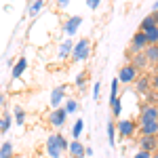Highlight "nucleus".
Listing matches in <instances>:
<instances>
[{
  "label": "nucleus",
  "instance_id": "39",
  "mask_svg": "<svg viewBox=\"0 0 158 158\" xmlns=\"http://www.w3.org/2000/svg\"><path fill=\"white\" fill-rule=\"evenodd\" d=\"M156 9H158V0H156Z\"/></svg>",
  "mask_w": 158,
  "mask_h": 158
},
{
  "label": "nucleus",
  "instance_id": "22",
  "mask_svg": "<svg viewBox=\"0 0 158 158\" xmlns=\"http://www.w3.org/2000/svg\"><path fill=\"white\" fill-rule=\"evenodd\" d=\"M0 158H13V143L11 141H4L0 146Z\"/></svg>",
  "mask_w": 158,
  "mask_h": 158
},
{
  "label": "nucleus",
  "instance_id": "34",
  "mask_svg": "<svg viewBox=\"0 0 158 158\" xmlns=\"http://www.w3.org/2000/svg\"><path fill=\"white\" fill-rule=\"evenodd\" d=\"M152 86H154V89H156V91H158V74H156V76H154V78H152Z\"/></svg>",
  "mask_w": 158,
  "mask_h": 158
},
{
  "label": "nucleus",
  "instance_id": "40",
  "mask_svg": "<svg viewBox=\"0 0 158 158\" xmlns=\"http://www.w3.org/2000/svg\"><path fill=\"white\" fill-rule=\"evenodd\" d=\"M156 103H158V95H156Z\"/></svg>",
  "mask_w": 158,
  "mask_h": 158
},
{
  "label": "nucleus",
  "instance_id": "31",
  "mask_svg": "<svg viewBox=\"0 0 158 158\" xmlns=\"http://www.w3.org/2000/svg\"><path fill=\"white\" fill-rule=\"evenodd\" d=\"M133 158H152V154L150 152H143V150H137L133 154Z\"/></svg>",
  "mask_w": 158,
  "mask_h": 158
},
{
  "label": "nucleus",
  "instance_id": "17",
  "mask_svg": "<svg viewBox=\"0 0 158 158\" xmlns=\"http://www.w3.org/2000/svg\"><path fill=\"white\" fill-rule=\"evenodd\" d=\"M143 53H146V57H148L150 63H158V44H150Z\"/></svg>",
  "mask_w": 158,
  "mask_h": 158
},
{
  "label": "nucleus",
  "instance_id": "35",
  "mask_svg": "<svg viewBox=\"0 0 158 158\" xmlns=\"http://www.w3.org/2000/svg\"><path fill=\"white\" fill-rule=\"evenodd\" d=\"M152 17H154V23L158 25V9H156V11H154V13H152Z\"/></svg>",
  "mask_w": 158,
  "mask_h": 158
},
{
  "label": "nucleus",
  "instance_id": "18",
  "mask_svg": "<svg viewBox=\"0 0 158 158\" xmlns=\"http://www.w3.org/2000/svg\"><path fill=\"white\" fill-rule=\"evenodd\" d=\"M72 49H74V44L70 42V40L61 42V47H59V59H65L68 55H72Z\"/></svg>",
  "mask_w": 158,
  "mask_h": 158
},
{
  "label": "nucleus",
  "instance_id": "29",
  "mask_svg": "<svg viewBox=\"0 0 158 158\" xmlns=\"http://www.w3.org/2000/svg\"><path fill=\"white\" fill-rule=\"evenodd\" d=\"M85 82H86V74L80 72V74H78V78H76V86H78V89H82V86H85Z\"/></svg>",
  "mask_w": 158,
  "mask_h": 158
},
{
  "label": "nucleus",
  "instance_id": "32",
  "mask_svg": "<svg viewBox=\"0 0 158 158\" xmlns=\"http://www.w3.org/2000/svg\"><path fill=\"white\" fill-rule=\"evenodd\" d=\"M99 91H101V82H95V86H93V97L95 99L99 97Z\"/></svg>",
  "mask_w": 158,
  "mask_h": 158
},
{
  "label": "nucleus",
  "instance_id": "30",
  "mask_svg": "<svg viewBox=\"0 0 158 158\" xmlns=\"http://www.w3.org/2000/svg\"><path fill=\"white\" fill-rule=\"evenodd\" d=\"M57 141H59V148H61V150H63V152H68V146H70V143L65 141V137H63V135L57 133Z\"/></svg>",
  "mask_w": 158,
  "mask_h": 158
},
{
  "label": "nucleus",
  "instance_id": "24",
  "mask_svg": "<svg viewBox=\"0 0 158 158\" xmlns=\"http://www.w3.org/2000/svg\"><path fill=\"white\" fill-rule=\"evenodd\" d=\"M152 25H156V23H154V17H152V13H150L148 17L141 19V23H139V32H146L148 27H152Z\"/></svg>",
  "mask_w": 158,
  "mask_h": 158
},
{
  "label": "nucleus",
  "instance_id": "25",
  "mask_svg": "<svg viewBox=\"0 0 158 158\" xmlns=\"http://www.w3.org/2000/svg\"><path fill=\"white\" fill-rule=\"evenodd\" d=\"M110 106H112V116H114V118H118V116L122 114V103H120V99L110 101Z\"/></svg>",
  "mask_w": 158,
  "mask_h": 158
},
{
  "label": "nucleus",
  "instance_id": "9",
  "mask_svg": "<svg viewBox=\"0 0 158 158\" xmlns=\"http://www.w3.org/2000/svg\"><path fill=\"white\" fill-rule=\"evenodd\" d=\"M137 133L139 135H156L158 137V120L156 122H139Z\"/></svg>",
  "mask_w": 158,
  "mask_h": 158
},
{
  "label": "nucleus",
  "instance_id": "20",
  "mask_svg": "<svg viewBox=\"0 0 158 158\" xmlns=\"http://www.w3.org/2000/svg\"><path fill=\"white\" fill-rule=\"evenodd\" d=\"M82 129H85V120H82V118H78V120L74 122V127H72V137H74V139H80Z\"/></svg>",
  "mask_w": 158,
  "mask_h": 158
},
{
  "label": "nucleus",
  "instance_id": "8",
  "mask_svg": "<svg viewBox=\"0 0 158 158\" xmlns=\"http://www.w3.org/2000/svg\"><path fill=\"white\" fill-rule=\"evenodd\" d=\"M47 152H49L51 158H59L63 154V150L59 148V141H57V133L51 135L49 139H47Z\"/></svg>",
  "mask_w": 158,
  "mask_h": 158
},
{
  "label": "nucleus",
  "instance_id": "33",
  "mask_svg": "<svg viewBox=\"0 0 158 158\" xmlns=\"http://www.w3.org/2000/svg\"><path fill=\"white\" fill-rule=\"evenodd\" d=\"M99 2H101V0H86L89 9H97V6H99Z\"/></svg>",
  "mask_w": 158,
  "mask_h": 158
},
{
  "label": "nucleus",
  "instance_id": "28",
  "mask_svg": "<svg viewBox=\"0 0 158 158\" xmlns=\"http://www.w3.org/2000/svg\"><path fill=\"white\" fill-rule=\"evenodd\" d=\"M40 9H42V0H36V2H34V4L30 6V15H36Z\"/></svg>",
  "mask_w": 158,
  "mask_h": 158
},
{
  "label": "nucleus",
  "instance_id": "4",
  "mask_svg": "<svg viewBox=\"0 0 158 158\" xmlns=\"http://www.w3.org/2000/svg\"><path fill=\"white\" fill-rule=\"evenodd\" d=\"M139 150L154 154L158 152V137L156 135H139Z\"/></svg>",
  "mask_w": 158,
  "mask_h": 158
},
{
  "label": "nucleus",
  "instance_id": "12",
  "mask_svg": "<svg viewBox=\"0 0 158 158\" xmlns=\"http://www.w3.org/2000/svg\"><path fill=\"white\" fill-rule=\"evenodd\" d=\"M68 152H70L72 158H85V146H82L78 139H74L72 143L68 146Z\"/></svg>",
  "mask_w": 158,
  "mask_h": 158
},
{
  "label": "nucleus",
  "instance_id": "1",
  "mask_svg": "<svg viewBox=\"0 0 158 158\" xmlns=\"http://www.w3.org/2000/svg\"><path fill=\"white\" fill-rule=\"evenodd\" d=\"M116 78H118V82H122V85H133L135 80L139 78V70L135 68L133 63H124Z\"/></svg>",
  "mask_w": 158,
  "mask_h": 158
},
{
  "label": "nucleus",
  "instance_id": "16",
  "mask_svg": "<svg viewBox=\"0 0 158 158\" xmlns=\"http://www.w3.org/2000/svg\"><path fill=\"white\" fill-rule=\"evenodd\" d=\"M143 34H146V38H148V44H158V25L148 27Z\"/></svg>",
  "mask_w": 158,
  "mask_h": 158
},
{
  "label": "nucleus",
  "instance_id": "10",
  "mask_svg": "<svg viewBox=\"0 0 158 158\" xmlns=\"http://www.w3.org/2000/svg\"><path fill=\"white\" fill-rule=\"evenodd\" d=\"M133 85H135V91H137L139 95H146L148 91H150V86H152V80H150L148 76H139Z\"/></svg>",
  "mask_w": 158,
  "mask_h": 158
},
{
  "label": "nucleus",
  "instance_id": "6",
  "mask_svg": "<svg viewBox=\"0 0 158 158\" xmlns=\"http://www.w3.org/2000/svg\"><path fill=\"white\" fill-rule=\"evenodd\" d=\"M158 120V106L146 103L139 112V122H156Z\"/></svg>",
  "mask_w": 158,
  "mask_h": 158
},
{
  "label": "nucleus",
  "instance_id": "19",
  "mask_svg": "<svg viewBox=\"0 0 158 158\" xmlns=\"http://www.w3.org/2000/svg\"><path fill=\"white\" fill-rule=\"evenodd\" d=\"M11 122H13L11 114H2V116H0V133H6V131L11 129Z\"/></svg>",
  "mask_w": 158,
  "mask_h": 158
},
{
  "label": "nucleus",
  "instance_id": "27",
  "mask_svg": "<svg viewBox=\"0 0 158 158\" xmlns=\"http://www.w3.org/2000/svg\"><path fill=\"white\" fill-rule=\"evenodd\" d=\"M15 120H17V124H23V122H25V112L21 108L15 110Z\"/></svg>",
  "mask_w": 158,
  "mask_h": 158
},
{
  "label": "nucleus",
  "instance_id": "13",
  "mask_svg": "<svg viewBox=\"0 0 158 158\" xmlns=\"http://www.w3.org/2000/svg\"><path fill=\"white\" fill-rule=\"evenodd\" d=\"M80 23H82V17H70V19L65 21V27H63V30H65V34H68V36L74 34V32L80 27Z\"/></svg>",
  "mask_w": 158,
  "mask_h": 158
},
{
  "label": "nucleus",
  "instance_id": "3",
  "mask_svg": "<svg viewBox=\"0 0 158 158\" xmlns=\"http://www.w3.org/2000/svg\"><path fill=\"white\" fill-rule=\"evenodd\" d=\"M116 131L122 135V137H135L137 133V124H135V118H120L118 124H116Z\"/></svg>",
  "mask_w": 158,
  "mask_h": 158
},
{
  "label": "nucleus",
  "instance_id": "7",
  "mask_svg": "<svg viewBox=\"0 0 158 158\" xmlns=\"http://www.w3.org/2000/svg\"><path fill=\"white\" fill-rule=\"evenodd\" d=\"M65 118H68V114H65V110L63 108H57V110H53L49 114V122H51V127H63V122H65Z\"/></svg>",
  "mask_w": 158,
  "mask_h": 158
},
{
  "label": "nucleus",
  "instance_id": "37",
  "mask_svg": "<svg viewBox=\"0 0 158 158\" xmlns=\"http://www.w3.org/2000/svg\"><path fill=\"white\" fill-rule=\"evenodd\" d=\"M2 103H4V95L0 93V106H2Z\"/></svg>",
  "mask_w": 158,
  "mask_h": 158
},
{
  "label": "nucleus",
  "instance_id": "26",
  "mask_svg": "<svg viewBox=\"0 0 158 158\" xmlns=\"http://www.w3.org/2000/svg\"><path fill=\"white\" fill-rule=\"evenodd\" d=\"M118 99V78L112 80V89H110V101Z\"/></svg>",
  "mask_w": 158,
  "mask_h": 158
},
{
  "label": "nucleus",
  "instance_id": "14",
  "mask_svg": "<svg viewBox=\"0 0 158 158\" xmlns=\"http://www.w3.org/2000/svg\"><path fill=\"white\" fill-rule=\"evenodd\" d=\"M25 68H27V59L21 57V59L15 63V68H13V78H15V80H19V78H21V74L25 72Z\"/></svg>",
  "mask_w": 158,
  "mask_h": 158
},
{
  "label": "nucleus",
  "instance_id": "5",
  "mask_svg": "<svg viewBox=\"0 0 158 158\" xmlns=\"http://www.w3.org/2000/svg\"><path fill=\"white\" fill-rule=\"evenodd\" d=\"M150 44H148V38H146V34L143 32H135L133 34V38H131V53H143V51L148 49Z\"/></svg>",
  "mask_w": 158,
  "mask_h": 158
},
{
  "label": "nucleus",
  "instance_id": "15",
  "mask_svg": "<svg viewBox=\"0 0 158 158\" xmlns=\"http://www.w3.org/2000/svg\"><path fill=\"white\" fill-rule=\"evenodd\" d=\"M131 63H133L137 70H143V68H148V65H150V61H148L146 53H137V55L133 57V61H131Z\"/></svg>",
  "mask_w": 158,
  "mask_h": 158
},
{
  "label": "nucleus",
  "instance_id": "36",
  "mask_svg": "<svg viewBox=\"0 0 158 158\" xmlns=\"http://www.w3.org/2000/svg\"><path fill=\"white\" fill-rule=\"evenodd\" d=\"M57 2H59L61 6H65V4H68V0H57Z\"/></svg>",
  "mask_w": 158,
  "mask_h": 158
},
{
  "label": "nucleus",
  "instance_id": "21",
  "mask_svg": "<svg viewBox=\"0 0 158 158\" xmlns=\"http://www.w3.org/2000/svg\"><path fill=\"white\" fill-rule=\"evenodd\" d=\"M108 141L110 146H116V122L114 120L108 122Z\"/></svg>",
  "mask_w": 158,
  "mask_h": 158
},
{
  "label": "nucleus",
  "instance_id": "23",
  "mask_svg": "<svg viewBox=\"0 0 158 158\" xmlns=\"http://www.w3.org/2000/svg\"><path fill=\"white\" fill-rule=\"evenodd\" d=\"M63 110H65V114H74L76 110H78V101L72 97H68L65 99V103H63Z\"/></svg>",
  "mask_w": 158,
  "mask_h": 158
},
{
  "label": "nucleus",
  "instance_id": "38",
  "mask_svg": "<svg viewBox=\"0 0 158 158\" xmlns=\"http://www.w3.org/2000/svg\"><path fill=\"white\" fill-rule=\"evenodd\" d=\"M152 158H158V152H154V154H152Z\"/></svg>",
  "mask_w": 158,
  "mask_h": 158
},
{
  "label": "nucleus",
  "instance_id": "2",
  "mask_svg": "<svg viewBox=\"0 0 158 158\" xmlns=\"http://www.w3.org/2000/svg\"><path fill=\"white\" fill-rule=\"evenodd\" d=\"M89 53H91V42H89V38H80L72 49V59L74 61H85L86 57H89Z\"/></svg>",
  "mask_w": 158,
  "mask_h": 158
},
{
  "label": "nucleus",
  "instance_id": "11",
  "mask_svg": "<svg viewBox=\"0 0 158 158\" xmlns=\"http://www.w3.org/2000/svg\"><path fill=\"white\" fill-rule=\"evenodd\" d=\"M63 97H65V86H57V89L51 93V108L57 110V108H59V103L63 101Z\"/></svg>",
  "mask_w": 158,
  "mask_h": 158
}]
</instances>
